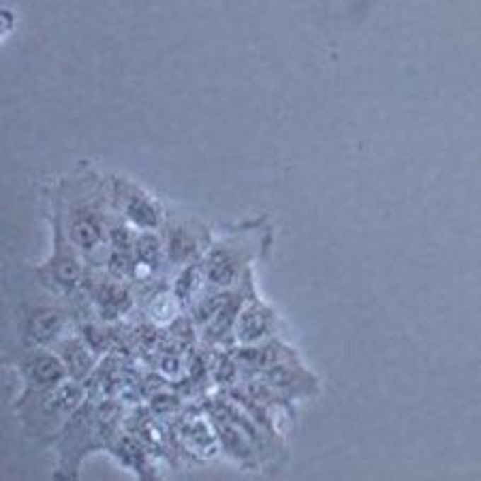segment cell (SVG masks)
<instances>
[{
  "label": "cell",
  "mask_w": 481,
  "mask_h": 481,
  "mask_svg": "<svg viewBox=\"0 0 481 481\" xmlns=\"http://www.w3.org/2000/svg\"><path fill=\"white\" fill-rule=\"evenodd\" d=\"M165 250L171 263H188L202 253V238L188 223L173 221L165 227Z\"/></svg>",
  "instance_id": "5"
},
{
  "label": "cell",
  "mask_w": 481,
  "mask_h": 481,
  "mask_svg": "<svg viewBox=\"0 0 481 481\" xmlns=\"http://www.w3.org/2000/svg\"><path fill=\"white\" fill-rule=\"evenodd\" d=\"M66 214L58 212L66 225V236L81 253H94L110 240V225L94 180H79L71 184V197L64 202Z\"/></svg>",
  "instance_id": "1"
},
{
  "label": "cell",
  "mask_w": 481,
  "mask_h": 481,
  "mask_svg": "<svg viewBox=\"0 0 481 481\" xmlns=\"http://www.w3.org/2000/svg\"><path fill=\"white\" fill-rule=\"evenodd\" d=\"M206 276L214 286H229L240 276V255L231 246H214L206 257Z\"/></svg>",
  "instance_id": "6"
},
{
  "label": "cell",
  "mask_w": 481,
  "mask_h": 481,
  "mask_svg": "<svg viewBox=\"0 0 481 481\" xmlns=\"http://www.w3.org/2000/svg\"><path fill=\"white\" fill-rule=\"evenodd\" d=\"M62 357H64V366H66V372L73 376V378H83L92 366V359H90V353L88 349L79 342V340H71L66 342V347L62 349Z\"/></svg>",
  "instance_id": "10"
},
{
  "label": "cell",
  "mask_w": 481,
  "mask_h": 481,
  "mask_svg": "<svg viewBox=\"0 0 481 481\" xmlns=\"http://www.w3.org/2000/svg\"><path fill=\"white\" fill-rule=\"evenodd\" d=\"M54 244H56V253L52 257V261L47 263V274L52 276V282L62 289L64 294L73 291L77 286L79 278H81V265L73 253V242L66 236L62 216L56 208V216H54Z\"/></svg>",
  "instance_id": "3"
},
{
  "label": "cell",
  "mask_w": 481,
  "mask_h": 481,
  "mask_svg": "<svg viewBox=\"0 0 481 481\" xmlns=\"http://www.w3.org/2000/svg\"><path fill=\"white\" fill-rule=\"evenodd\" d=\"M22 370L26 374L30 392H43V390L58 388L66 374L64 361H60L58 357H54L50 353H41V351L30 353L24 359Z\"/></svg>",
  "instance_id": "4"
},
{
  "label": "cell",
  "mask_w": 481,
  "mask_h": 481,
  "mask_svg": "<svg viewBox=\"0 0 481 481\" xmlns=\"http://www.w3.org/2000/svg\"><path fill=\"white\" fill-rule=\"evenodd\" d=\"M219 432H221V439L227 445L229 453H233L238 458H246L250 453V445L246 443V439L240 430H236L229 424H223V426H219Z\"/></svg>",
  "instance_id": "14"
},
{
  "label": "cell",
  "mask_w": 481,
  "mask_h": 481,
  "mask_svg": "<svg viewBox=\"0 0 481 481\" xmlns=\"http://www.w3.org/2000/svg\"><path fill=\"white\" fill-rule=\"evenodd\" d=\"M199 280H202L199 267H197V265H186V270H184V272L178 276V280H175L173 296H175L180 302L190 300V296H195V291L199 289Z\"/></svg>",
  "instance_id": "12"
},
{
  "label": "cell",
  "mask_w": 481,
  "mask_h": 481,
  "mask_svg": "<svg viewBox=\"0 0 481 481\" xmlns=\"http://www.w3.org/2000/svg\"><path fill=\"white\" fill-rule=\"evenodd\" d=\"M133 255H135V261L148 263L154 267L161 257V240L152 231H144L133 244Z\"/></svg>",
  "instance_id": "11"
},
{
  "label": "cell",
  "mask_w": 481,
  "mask_h": 481,
  "mask_svg": "<svg viewBox=\"0 0 481 481\" xmlns=\"http://www.w3.org/2000/svg\"><path fill=\"white\" fill-rule=\"evenodd\" d=\"M96 300H99L103 311L108 308V311H114V313L124 311V306L129 304V296L122 291V289H118L114 284H103L99 289V294H96Z\"/></svg>",
  "instance_id": "13"
},
{
  "label": "cell",
  "mask_w": 481,
  "mask_h": 481,
  "mask_svg": "<svg viewBox=\"0 0 481 481\" xmlns=\"http://www.w3.org/2000/svg\"><path fill=\"white\" fill-rule=\"evenodd\" d=\"M81 402V390L75 383H60L45 400L47 413H73Z\"/></svg>",
  "instance_id": "9"
},
{
  "label": "cell",
  "mask_w": 481,
  "mask_h": 481,
  "mask_svg": "<svg viewBox=\"0 0 481 481\" xmlns=\"http://www.w3.org/2000/svg\"><path fill=\"white\" fill-rule=\"evenodd\" d=\"M114 195L118 210L127 223L135 225L141 231H154L163 225V208L139 186L114 180Z\"/></svg>",
  "instance_id": "2"
},
{
  "label": "cell",
  "mask_w": 481,
  "mask_h": 481,
  "mask_svg": "<svg viewBox=\"0 0 481 481\" xmlns=\"http://www.w3.org/2000/svg\"><path fill=\"white\" fill-rule=\"evenodd\" d=\"M62 323V315L56 311H35L26 321V336L37 344H47L60 334Z\"/></svg>",
  "instance_id": "8"
},
{
  "label": "cell",
  "mask_w": 481,
  "mask_h": 481,
  "mask_svg": "<svg viewBox=\"0 0 481 481\" xmlns=\"http://www.w3.org/2000/svg\"><path fill=\"white\" fill-rule=\"evenodd\" d=\"M272 332V315L259 306H246L236 321V336L242 344H259Z\"/></svg>",
  "instance_id": "7"
},
{
  "label": "cell",
  "mask_w": 481,
  "mask_h": 481,
  "mask_svg": "<svg viewBox=\"0 0 481 481\" xmlns=\"http://www.w3.org/2000/svg\"><path fill=\"white\" fill-rule=\"evenodd\" d=\"M175 296H169V294H161V296H156L152 302H150V306H148V313H150V317L154 319V321H158V323H167L169 319H173V315H175Z\"/></svg>",
  "instance_id": "15"
}]
</instances>
